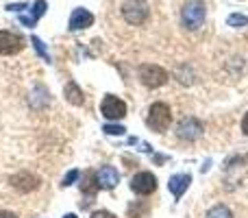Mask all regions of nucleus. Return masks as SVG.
I'll return each mask as SVG.
<instances>
[{"mask_svg": "<svg viewBox=\"0 0 248 218\" xmlns=\"http://www.w3.org/2000/svg\"><path fill=\"white\" fill-rule=\"evenodd\" d=\"M31 42L35 44V50H37L39 55H44V61H50V55H48V50H46V46H44L42 39L35 37V35H33V37H31Z\"/></svg>", "mask_w": 248, "mask_h": 218, "instance_id": "a211bd4d", "label": "nucleus"}, {"mask_svg": "<svg viewBox=\"0 0 248 218\" xmlns=\"http://www.w3.org/2000/svg\"><path fill=\"white\" fill-rule=\"evenodd\" d=\"M205 218H233V214H231V210H229L227 205H216V207H211V210L207 212Z\"/></svg>", "mask_w": 248, "mask_h": 218, "instance_id": "dca6fc26", "label": "nucleus"}, {"mask_svg": "<svg viewBox=\"0 0 248 218\" xmlns=\"http://www.w3.org/2000/svg\"><path fill=\"white\" fill-rule=\"evenodd\" d=\"M205 16H207V7H205V2H201V0H192V2H187L183 7V13H181L183 24L187 26L189 31H196L198 26L205 22Z\"/></svg>", "mask_w": 248, "mask_h": 218, "instance_id": "f03ea898", "label": "nucleus"}, {"mask_svg": "<svg viewBox=\"0 0 248 218\" xmlns=\"http://www.w3.org/2000/svg\"><path fill=\"white\" fill-rule=\"evenodd\" d=\"M202 131H205L202 122H201L198 118H192V116L183 118V120L179 122V127H176V135H179L181 140H187V142L198 140V137L202 135Z\"/></svg>", "mask_w": 248, "mask_h": 218, "instance_id": "39448f33", "label": "nucleus"}, {"mask_svg": "<svg viewBox=\"0 0 248 218\" xmlns=\"http://www.w3.org/2000/svg\"><path fill=\"white\" fill-rule=\"evenodd\" d=\"M92 218H116V216H113L111 212H107V210H98V212L92 214Z\"/></svg>", "mask_w": 248, "mask_h": 218, "instance_id": "412c9836", "label": "nucleus"}, {"mask_svg": "<svg viewBox=\"0 0 248 218\" xmlns=\"http://www.w3.org/2000/svg\"><path fill=\"white\" fill-rule=\"evenodd\" d=\"M39 184H42L39 177H35L33 172H17V175L11 177V185L16 190H20V192H31V190H35Z\"/></svg>", "mask_w": 248, "mask_h": 218, "instance_id": "1a4fd4ad", "label": "nucleus"}, {"mask_svg": "<svg viewBox=\"0 0 248 218\" xmlns=\"http://www.w3.org/2000/svg\"><path fill=\"white\" fill-rule=\"evenodd\" d=\"M96 181H98V188L111 190V188H116L118 181H120V172H118L113 166H103L98 172H96Z\"/></svg>", "mask_w": 248, "mask_h": 218, "instance_id": "9d476101", "label": "nucleus"}, {"mask_svg": "<svg viewBox=\"0 0 248 218\" xmlns=\"http://www.w3.org/2000/svg\"><path fill=\"white\" fill-rule=\"evenodd\" d=\"M172 122V111L166 103H155L150 105L148 109V116H146V124H148L153 131L157 133H163Z\"/></svg>", "mask_w": 248, "mask_h": 218, "instance_id": "f257e3e1", "label": "nucleus"}, {"mask_svg": "<svg viewBox=\"0 0 248 218\" xmlns=\"http://www.w3.org/2000/svg\"><path fill=\"white\" fill-rule=\"evenodd\" d=\"M78 177H81V172H78V170H70L68 175L63 177V181H61V185H63V188H70V185H72L74 181L78 179Z\"/></svg>", "mask_w": 248, "mask_h": 218, "instance_id": "6ab92c4d", "label": "nucleus"}, {"mask_svg": "<svg viewBox=\"0 0 248 218\" xmlns=\"http://www.w3.org/2000/svg\"><path fill=\"white\" fill-rule=\"evenodd\" d=\"M81 190L85 197H94L96 190H98V181H96V175L92 170H87L83 175V184H81Z\"/></svg>", "mask_w": 248, "mask_h": 218, "instance_id": "4468645a", "label": "nucleus"}, {"mask_svg": "<svg viewBox=\"0 0 248 218\" xmlns=\"http://www.w3.org/2000/svg\"><path fill=\"white\" fill-rule=\"evenodd\" d=\"M242 131H244L246 135H248V114L244 116V120H242Z\"/></svg>", "mask_w": 248, "mask_h": 218, "instance_id": "5701e85b", "label": "nucleus"}, {"mask_svg": "<svg viewBox=\"0 0 248 218\" xmlns=\"http://www.w3.org/2000/svg\"><path fill=\"white\" fill-rule=\"evenodd\" d=\"M105 133H109V135H122L126 129L122 127V124H105V129H103Z\"/></svg>", "mask_w": 248, "mask_h": 218, "instance_id": "aec40b11", "label": "nucleus"}, {"mask_svg": "<svg viewBox=\"0 0 248 218\" xmlns=\"http://www.w3.org/2000/svg\"><path fill=\"white\" fill-rule=\"evenodd\" d=\"M189 184H192V177L189 175H174V177H170V181H168V188H170V192L174 194V199H181L185 190L189 188Z\"/></svg>", "mask_w": 248, "mask_h": 218, "instance_id": "ddd939ff", "label": "nucleus"}, {"mask_svg": "<svg viewBox=\"0 0 248 218\" xmlns=\"http://www.w3.org/2000/svg\"><path fill=\"white\" fill-rule=\"evenodd\" d=\"M63 218H78V216H77V214H65Z\"/></svg>", "mask_w": 248, "mask_h": 218, "instance_id": "393cba45", "label": "nucleus"}, {"mask_svg": "<svg viewBox=\"0 0 248 218\" xmlns=\"http://www.w3.org/2000/svg\"><path fill=\"white\" fill-rule=\"evenodd\" d=\"M0 218H17L13 212H0Z\"/></svg>", "mask_w": 248, "mask_h": 218, "instance_id": "b1692460", "label": "nucleus"}, {"mask_svg": "<svg viewBox=\"0 0 248 218\" xmlns=\"http://www.w3.org/2000/svg\"><path fill=\"white\" fill-rule=\"evenodd\" d=\"M65 99L70 101L72 105H83V92H81V87L77 85V83H68L65 85Z\"/></svg>", "mask_w": 248, "mask_h": 218, "instance_id": "2eb2a0df", "label": "nucleus"}, {"mask_svg": "<svg viewBox=\"0 0 248 218\" xmlns=\"http://www.w3.org/2000/svg\"><path fill=\"white\" fill-rule=\"evenodd\" d=\"M24 48V39L11 31H0V55H17Z\"/></svg>", "mask_w": 248, "mask_h": 218, "instance_id": "6e6552de", "label": "nucleus"}, {"mask_svg": "<svg viewBox=\"0 0 248 218\" xmlns=\"http://www.w3.org/2000/svg\"><path fill=\"white\" fill-rule=\"evenodd\" d=\"M148 2L146 0H126L122 4V16L128 24H144L148 20Z\"/></svg>", "mask_w": 248, "mask_h": 218, "instance_id": "7ed1b4c3", "label": "nucleus"}, {"mask_svg": "<svg viewBox=\"0 0 248 218\" xmlns=\"http://www.w3.org/2000/svg\"><path fill=\"white\" fill-rule=\"evenodd\" d=\"M227 24H229V26H235V29H240V26H246V24H248V17L242 16V13H233V16H229Z\"/></svg>", "mask_w": 248, "mask_h": 218, "instance_id": "f3484780", "label": "nucleus"}, {"mask_svg": "<svg viewBox=\"0 0 248 218\" xmlns=\"http://www.w3.org/2000/svg\"><path fill=\"white\" fill-rule=\"evenodd\" d=\"M46 7H48L46 0H37V2H35L33 7H31V11H29V13H22V16H20V22H22L24 26H29V29H33V26L37 24L39 17H42L44 13H46Z\"/></svg>", "mask_w": 248, "mask_h": 218, "instance_id": "f8f14e48", "label": "nucleus"}, {"mask_svg": "<svg viewBox=\"0 0 248 218\" xmlns=\"http://www.w3.org/2000/svg\"><path fill=\"white\" fill-rule=\"evenodd\" d=\"M140 81L144 83L146 87H161L163 83L168 81V72L161 66L144 64V66H140Z\"/></svg>", "mask_w": 248, "mask_h": 218, "instance_id": "20e7f679", "label": "nucleus"}, {"mask_svg": "<svg viewBox=\"0 0 248 218\" xmlns=\"http://www.w3.org/2000/svg\"><path fill=\"white\" fill-rule=\"evenodd\" d=\"M7 9H11V11H22V9H26V2L24 4H9Z\"/></svg>", "mask_w": 248, "mask_h": 218, "instance_id": "4be33fe9", "label": "nucleus"}, {"mask_svg": "<svg viewBox=\"0 0 248 218\" xmlns=\"http://www.w3.org/2000/svg\"><path fill=\"white\" fill-rule=\"evenodd\" d=\"M92 24H94V16L83 7H77L70 16V31H83Z\"/></svg>", "mask_w": 248, "mask_h": 218, "instance_id": "9b49d317", "label": "nucleus"}, {"mask_svg": "<svg viewBox=\"0 0 248 218\" xmlns=\"http://www.w3.org/2000/svg\"><path fill=\"white\" fill-rule=\"evenodd\" d=\"M100 111H103V116L107 120H122L124 116H126V103L120 101L118 96H105L103 105H100Z\"/></svg>", "mask_w": 248, "mask_h": 218, "instance_id": "0eeeda50", "label": "nucleus"}, {"mask_svg": "<svg viewBox=\"0 0 248 218\" xmlns=\"http://www.w3.org/2000/svg\"><path fill=\"white\" fill-rule=\"evenodd\" d=\"M131 190L140 197H148L157 190V177L153 172H137L131 179Z\"/></svg>", "mask_w": 248, "mask_h": 218, "instance_id": "423d86ee", "label": "nucleus"}]
</instances>
